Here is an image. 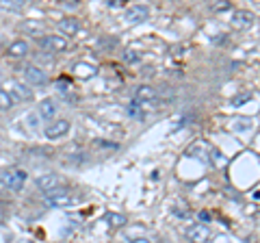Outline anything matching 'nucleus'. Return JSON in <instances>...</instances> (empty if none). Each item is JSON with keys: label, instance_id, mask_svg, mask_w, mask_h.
Listing matches in <instances>:
<instances>
[{"label": "nucleus", "instance_id": "nucleus-24", "mask_svg": "<svg viewBox=\"0 0 260 243\" xmlns=\"http://www.w3.org/2000/svg\"><path fill=\"white\" fill-rule=\"evenodd\" d=\"M135 243H150V241H135Z\"/></svg>", "mask_w": 260, "mask_h": 243}, {"label": "nucleus", "instance_id": "nucleus-1", "mask_svg": "<svg viewBox=\"0 0 260 243\" xmlns=\"http://www.w3.org/2000/svg\"><path fill=\"white\" fill-rule=\"evenodd\" d=\"M80 202V196L76 191L70 189H56L52 193H46V204L54 206V208H68V206H76Z\"/></svg>", "mask_w": 260, "mask_h": 243}, {"label": "nucleus", "instance_id": "nucleus-3", "mask_svg": "<svg viewBox=\"0 0 260 243\" xmlns=\"http://www.w3.org/2000/svg\"><path fill=\"white\" fill-rule=\"evenodd\" d=\"M3 183L7 185V189L11 191H22L24 183H26V172H22V169H9V172L3 174Z\"/></svg>", "mask_w": 260, "mask_h": 243}, {"label": "nucleus", "instance_id": "nucleus-8", "mask_svg": "<svg viewBox=\"0 0 260 243\" xmlns=\"http://www.w3.org/2000/svg\"><path fill=\"white\" fill-rule=\"evenodd\" d=\"M24 72V76H26V80L30 85H46L48 83V74H46V70H42L39 66H26L22 70Z\"/></svg>", "mask_w": 260, "mask_h": 243}, {"label": "nucleus", "instance_id": "nucleus-6", "mask_svg": "<svg viewBox=\"0 0 260 243\" xmlns=\"http://www.w3.org/2000/svg\"><path fill=\"white\" fill-rule=\"evenodd\" d=\"M35 185H37V189H42L44 193H52L61 187V178L56 176V174H42V176H37L35 178Z\"/></svg>", "mask_w": 260, "mask_h": 243}, {"label": "nucleus", "instance_id": "nucleus-11", "mask_svg": "<svg viewBox=\"0 0 260 243\" xmlns=\"http://www.w3.org/2000/svg\"><path fill=\"white\" fill-rule=\"evenodd\" d=\"M230 22H232V26L239 28V31L251 28V24H254V13H249V11H234Z\"/></svg>", "mask_w": 260, "mask_h": 243}, {"label": "nucleus", "instance_id": "nucleus-15", "mask_svg": "<svg viewBox=\"0 0 260 243\" xmlns=\"http://www.w3.org/2000/svg\"><path fill=\"white\" fill-rule=\"evenodd\" d=\"M232 128L239 133H245V131H251L254 128V119L251 117H234L232 119Z\"/></svg>", "mask_w": 260, "mask_h": 243}, {"label": "nucleus", "instance_id": "nucleus-14", "mask_svg": "<svg viewBox=\"0 0 260 243\" xmlns=\"http://www.w3.org/2000/svg\"><path fill=\"white\" fill-rule=\"evenodd\" d=\"M59 31L65 37H72V35H76L80 31V22L76 18H65V20L59 22Z\"/></svg>", "mask_w": 260, "mask_h": 243}, {"label": "nucleus", "instance_id": "nucleus-16", "mask_svg": "<svg viewBox=\"0 0 260 243\" xmlns=\"http://www.w3.org/2000/svg\"><path fill=\"white\" fill-rule=\"evenodd\" d=\"M104 220H107V224L111 226V228H124L126 222H128L126 215H121V213H107Z\"/></svg>", "mask_w": 260, "mask_h": 243}, {"label": "nucleus", "instance_id": "nucleus-19", "mask_svg": "<svg viewBox=\"0 0 260 243\" xmlns=\"http://www.w3.org/2000/svg\"><path fill=\"white\" fill-rule=\"evenodd\" d=\"M228 9H232V5L230 3H228V0H221V3H215L213 5V11H228Z\"/></svg>", "mask_w": 260, "mask_h": 243}, {"label": "nucleus", "instance_id": "nucleus-10", "mask_svg": "<svg viewBox=\"0 0 260 243\" xmlns=\"http://www.w3.org/2000/svg\"><path fill=\"white\" fill-rule=\"evenodd\" d=\"M39 44H42L44 48H48V50L52 52H61L68 48V39L61 37V35H46L44 39H39Z\"/></svg>", "mask_w": 260, "mask_h": 243}, {"label": "nucleus", "instance_id": "nucleus-23", "mask_svg": "<svg viewBox=\"0 0 260 243\" xmlns=\"http://www.w3.org/2000/svg\"><path fill=\"white\" fill-rule=\"evenodd\" d=\"M215 243H228V239L225 237H219V239H215Z\"/></svg>", "mask_w": 260, "mask_h": 243}, {"label": "nucleus", "instance_id": "nucleus-20", "mask_svg": "<svg viewBox=\"0 0 260 243\" xmlns=\"http://www.w3.org/2000/svg\"><path fill=\"white\" fill-rule=\"evenodd\" d=\"M124 59H126L128 63H137V61L141 59V56H139V52H135V50H128V52L124 54Z\"/></svg>", "mask_w": 260, "mask_h": 243}, {"label": "nucleus", "instance_id": "nucleus-22", "mask_svg": "<svg viewBox=\"0 0 260 243\" xmlns=\"http://www.w3.org/2000/svg\"><path fill=\"white\" fill-rule=\"evenodd\" d=\"M107 7H111V9H119V7H124V0H107Z\"/></svg>", "mask_w": 260, "mask_h": 243}, {"label": "nucleus", "instance_id": "nucleus-5", "mask_svg": "<svg viewBox=\"0 0 260 243\" xmlns=\"http://www.w3.org/2000/svg\"><path fill=\"white\" fill-rule=\"evenodd\" d=\"M156 98H158L156 89L150 87V85H139L135 89V102H141V104H145V107H154Z\"/></svg>", "mask_w": 260, "mask_h": 243}, {"label": "nucleus", "instance_id": "nucleus-2", "mask_svg": "<svg viewBox=\"0 0 260 243\" xmlns=\"http://www.w3.org/2000/svg\"><path fill=\"white\" fill-rule=\"evenodd\" d=\"M7 89H9V96L13 98V102L15 100H20V102H30L32 100V92L24 83H20V80H7L5 92Z\"/></svg>", "mask_w": 260, "mask_h": 243}, {"label": "nucleus", "instance_id": "nucleus-17", "mask_svg": "<svg viewBox=\"0 0 260 243\" xmlns=\"http://www.w3.org/2000/svg\"><path fill=\"white\" fill-rule=\"evenodd\" d=\"M13 107V98L9 96V92L0 89V111H9Z\"/></svg>", "mask_w": 260, "mask_h": 243}, {"label": "nucleus", "instance_id": "nucleus-12", "mask_svg": "<svg viewBox=\"0 0 260 243\" xmlns=\"http://www.w3.org/2000/svg\"><path fill=\"white\" fill-rule=\"evenodd\" d=\"M56 111H59V107H56V102H54L52 98H46V100L37 107V115H39V119L48 122V119H52V117L56 115Z\"/></svg>", "mask_w": 260, "mask_h": 243}, {"label": "nucleus", "instance_id": "nucleus-4", "mask_svg": "<svg viewBox=\"0 0 260 243\" xmlns=\"http://www.w3.org/2000/svg\"><path fill=\"white\" fill-rule=\"evenodd\" d=\"M70 133V122L68 119H54L50 122V124H46L44 128V135L48 137V139H61V137H65Z\"/></svg>", "mask_w": 260, "mask_h": 243}, {"label": "nucleus", "instance_id": "nucleus-18", "mask_svg": "<svg viewBox=\"0 0 260 243\" xmlns=\"http://www.w3.org/2000/svg\"><path fill=\"white\" fill-rule=\"evenodd\" d=\"M251 100V94L249 92H241L232 98V107H243V104H247Z\"/></svg>", "mask_w": 260, "mask_h": 243}, {"label": "nucleus", "instance_id": "nucleus-13", "mask_svg": "<svg viewBox=\"0 0 260 243\" xmlns=\"http://www.w3.org/2000/svg\"><path fill=\"white\" fill-rule=\"evenodd\" d=\"M28 44L24 42V39H15L13 44H9V48H7V54L11 56V59H22V56L28 54Z\"/></svg>", "mask_w": 260, "mask_h": 243}, {"label": "nucleus", "instance_id": "nucleus-21", "mask_svg": "<svg viewBox=\"0 0 260 243\" xmlns=\"http://www.w3.org/2000/svg\"><path fill=\"white\" fill-rule=\"evenodd\" d=\"M128 113H130V115H137V117H139V115H141L139 102H130V104H128Z\"/></svg>", "mask_w": 260, "mask_h": 243}, {"label": "nucleus", "instance_id": "nucleus-7", "mask_svg": "<svg viewBox=\"0 0 260 243\" xmlns=\"http://www.w3.org/2000/svg\"><path fill=\"white\" fill-rule=\"evenodd\" d=\"M186 239H189L191 243H208V239H210L208 226H204V224L189 226V228H186Z\"/></svg>", "mask_w": 260, "mask_h": 243}, {"label": "nucleus", "instance_id": "nucleus-9", "mask_svg": "<svg viewBox=\"0 0 260 243\" xmlns=\"http://www.w3.org/2000/svg\"><path fill=\"white\" fill-rule=\"evenodd\" d=\"M150 18V9L145 5H133L126 11V22L128 24H141Z\"/></svg>", "mask_w": 260, "mask_h": 243}]
</instances>
